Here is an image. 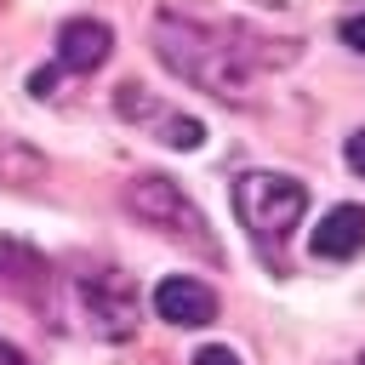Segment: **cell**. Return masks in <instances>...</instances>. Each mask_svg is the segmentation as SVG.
<instances>
[{"label":"cell","mask_w":365,"mask_h":365,"mask_svg":"<svg viewBox=\"0 0 365 365\" xmlns=\"http://www.w3.org/2000/svg\"><path fill=\"white\" fill-rule=\"evenodd\" d=\"M268 40H251L245 29H228V23H194L182 11H160L154 17V51L171 74H182L188 86L222 97V103H240L257 80V68H274L285 63L291 51H257Z\"/></svg>","instance_id":"obj_1"},{"label":"cell","mask_w":365,"mask_h":365,"mask_svg":"<svg viewBox=\"0 0 365 365\" xmlns=\"http://www.w3.org/2000/svg\"><path fill=\"white\" fill-rule=\"evenodd\" d=\"M234 211L251 234V245L262 251V262L274 274H285V240L297 234L302 211H308V188L297 177H279V171H240L234 177Z\"/></svg>","instance_id":"obj_2"},{"label":"cell","mask_w":365,"mask_h":365,"mask_svg":"<svg viewBox=\"0 0 365 365\" xmlns=\"http://www.w3.org/2000/svg\"><path fill=\"white\" fill-rule=\"evenodd\" d=\"M125 205H131L148 228H165L177 245L217 257V240H211L205 217L194 211V200L182 194V182H177V177H131V182H125Z\"/></svg>","instance_id":"obj_3"},{"label":"cell","mask_w":365,"mask_h":365,"mask_svg":"<svg viewBox=\"0 0 365 365\" xmlns=\"http://www.w3.org/2000/svg\"><path fill=\"white\" fill-rule=\"evenodd\" d=\"M114 108H120V114H131V120H148L154 131H165V143H171V148H182V154L205 143V125H200V120L171 114L165 103H148V97H143V86H120V91H114Z\"/></svg>","instance_id":"obj_4"},{"label":"cell","mask_w":365,"mask_h":365,"mask_svg":"<svg viewBox=\"0 0 365 365\" xmlns=\"http://www.w3.org/2000/svg\"><path fill=\"white\" fill-rule=\"evenodd\" d=\"M108 51H114V34H108V23H97V17H68V23L57 29V63L74 68V74L103 68Z\"/></svg>","instance_id":"obj_5"},{"label":"cell","mask_w":365,"mask_h":365,"mask_svg":"<svg viewBox=\"0 0 365 365\" xmlns=\"http://www.w3.org/2000/svg\"><path fill=\"white\" fill-rule=\"evenodd\" d=\"M154 308H160V319H171V325H211V319H217V291H211L205 279L171 274V279H160Z\"/></svg>","instance_id":"obj_6"},{"label":"cell","mask_w":365,"mask_h":365,"mask_svg":"<svg viewBox=\"0 0 365 365\" xmlns=\"http://www.w3.org/2000/svg\"><path fill=\"white\" fill-rule=\"evenodd\" d=\"M308 251L325 262H348L365 251V205H331L319 217V228L308 234Z\"/></svg>","instance_id":"obj_7"},{"label":"cell","mask_w":365,"mask_h":365,"mask_svg":"<svg viewBox=\"0 0 365 365\" xmlns=\"http://www.w3.org/2000/svg\"><path fill=\"white\" fill-rule=\"evenodd\" d=\"M86 285V314L97 319L103 336H131V285L125 274H91Z\"/></svg>","instance_id":"obj_8"},{"label":"cell","mask_w":365,"mask_h":365,"mask_svg":"<svg viewBox=\"0 0 365 365\" xmlns=\"http://www.w3.org/2000/svg\"><path fill=\"white\" fill-rule=\"evenodd\" d=\"M342 46H354V51L365 57V11H354V17H342Z\"/></svg>","instance_id":"obj_9"},{"label":"cell","mask_w":365,"mask_h":365,"mask_svg":"<svg viewBox=\"0 0 365 365\" xmlns=\"http://www.w3.org/2000/svg\"><path fill=\"white\" fill-rule=\"evenodd\" d=\"M194 365H240V354H234V348H222V342H211V348H200V354H194Z\"/></svg>","instance_id":"obj_10"},{"label":"cell","mask_w":365,"mask_h":365,"mask_svg":"<svg viewBox=\"0 0 365 365\" xmlns=\"http://www.w3.org/2000/svg\"><path fill=\"white\" fill-rule=\"evenodd\" d=\"M342 154H348V165H354V171L365 177V131H354V137L342 143Z\"/></svg>","instance_id":"obj_11"},{"label":"cell","mask_w":365,"mask_h":365,"mask_svg":"<svg viewBox=\"0 0 365 365\" xmlns=\"http://www.w3.org/2000/svg\"><path fill=\"white\" fill-rule=\"evenodd\" d=\"M0 365H29V354H23V348H11V342L0 336Z\"/></svg>","instance_id":"obj_12"},{"label":"cell","mask_w":365,"mask_h":365,"mask_svg":"<svg viewBox=\"0 0 365 365\" xmlns=\"http://www.w3.org/2000/svg\"><path fill=\"white\" fill-rule=\"evenodd\" d=\"M359 365H365V354H359Z\"/></svg>","instance_id":"obj_13"}]
</instances>
